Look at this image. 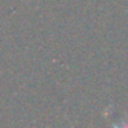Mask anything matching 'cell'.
I'll list each match as a JSON object with an SVG mask.
<instances>
[{"instance_id": "cell-1", "label": "cell", "mask_w": 128, "mask_h": 128, "mask_svg": "<svg viewBox=\"0 0 128 128\" xmlns=\"http://www.w3.org/2000/svg\"><path fill=\"white\" fill-rule=\"evenodd\" d=\"M113 128H128V120L125 118H121L118 122L113 124Z\"/></svg>"}]
</instances>
